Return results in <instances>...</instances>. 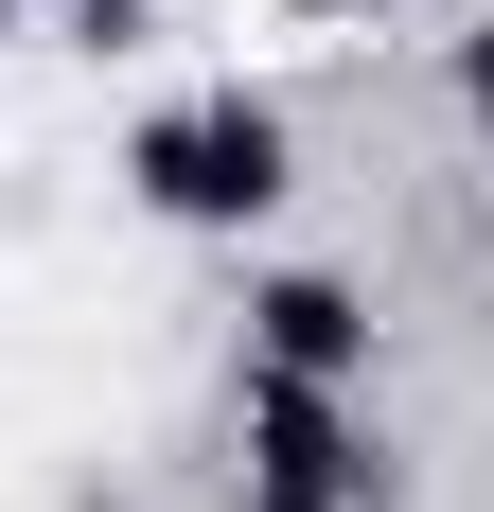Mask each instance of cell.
Returning a JSON list of instances; mask_svg holds the SVG:
<instances>
[{"label":"cell","instance_id":"5","mask_svg":"<svg viewBox=\"0 0 494 512\" xmlns=\"http://www.w3.org/2000/svg\"><path fill=\"white\" fill-rule=\"evenodd\" d=\"M247 512H336V495H265V477H247Z\"/></svg>","mask_w":494,"mask_h":512},{"label":"cell","instance_id":"2","mask_svg":"<svg viewBox=\"0 0 494 512\" xmlns=\"http://www.w3.org/2000/svg\"><path fill=\"white\" fill-rule=\"evenodd\" d=\"M247 477L265 495H336V512H389V460L353 442V407L318 371H247Z\"/></svg>","mask_w":494,"mask_h":512},{"label":"cell","instance_id":"3","mask_svg":"<svg viewBox=\"0 0 494 512\" xmlns=\"http://www.w3.org/2000/svg\"><path fill=\"white\" fill-rule=\"evenodd\" d=\"M247 371H318V389H353V371H371V301L318 283V265H283V283L247 301Z\"/></svg>","mask_w":494,"mask_h":512},{"label":"cell","instance_id":"1","mask_svg":"<svg viewBox=\"0 0 494 512\" xmlns=\"http://www.w3.org/2000/svg\"><path fill=\"white\" fill-rule=\"evenodd\" d=\"M142 195L177 212V230H247V212L283 195V106H247V89L159 106V124H142Z\"/></svg>","mask_w":494,"mask_h":512},{"label":"cell","instance_id":"4","mask_svg":"<svg viewBox=\"0 0 494 512\" xmlns=\"http://www.w3.org/2000/svg\"><path fill=\"white\" fill-rule=\"evenodd\" d=\"M459 106H477V124H494V18H477V53H459Z\"/></svg>","mask_w":494,"mask_h":512}]
</instances>
